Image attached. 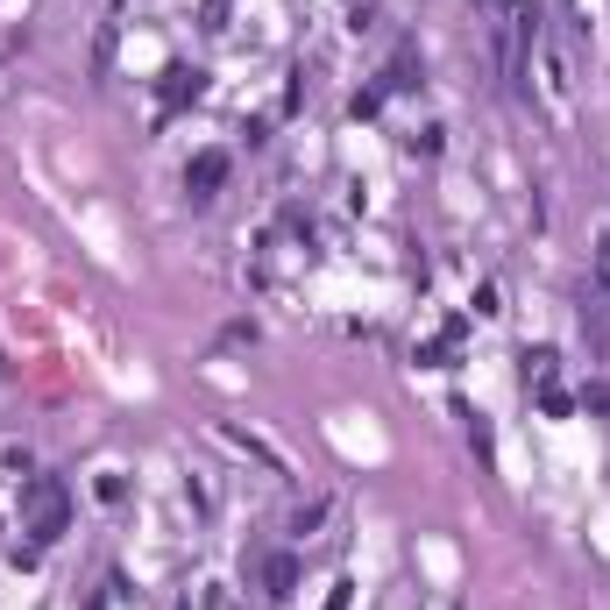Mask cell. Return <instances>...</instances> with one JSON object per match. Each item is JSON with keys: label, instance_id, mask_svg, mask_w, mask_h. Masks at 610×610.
Here are the masks:
<instances>
[{"label": "cell", "instance_id": "6da1fadb", "mask_svg": "<svg viewBox=\"0 0 610 610\" xmlns=\"http://www.w3.org/2000/svg\"><path fill=\"white\" fill-rule=\"evenodd\" d=\"M22 511H29V540L50 547V540H64V525H71V490L57 476H29L22 483Z\"/></svg>", "mask_w": 610, "mask_h": 610}, {"label": "cell", "instance_id": "7a4b0ae2", "mask_svg": "<svg viewBox=\"0 0 610 610\" xmlns=\"http://www.w3.org/2000/svg\"><path fill=\"white\" fill-rule=\"evenodd\" d=\"M213 433L227 440V447H235V454H249V462H263L270 476H291V462H284V447H270L256 426H235V419H213Z\"/></svg>", "mask_w": 610, "mask_h": 610}, {"label": "cell", "instance_id": "3957f363", "mask_svg": "<svg viewBox=\"0 0 610 610\" xmlns=\"http://www.w3.org/2000/svg\"><path fill=\"white\" fill-rule=\"evenodd\" d=\"M220 178H227V149H199V157L185 164V192H192L199 206L220 192Z\"/></svg>", "mask_w": 610, "mask_h": 610}, {"label": "cell", "instance_id": "277c9868", "mask_svg": "<svg viewBox=\"0 0 610 610\" xmlns=\"http://www.w3.org/2000/svg\"><path fill=\"white\" fill-rule=\"evenodd\" d=\"M589 305L596 320H610V220L596 227V249H589Z\"/></svg>", "mask_w": 610, "mask_h": 610}, {"label": "cell", "instance_id": "5b68a950", "mask_svg": "<svg viewBox=\"0 0 610 610\" xmlns=\"http://www.w3.org/2000/svg\"><path fill=\"white\" fill-rule=\"evenodd\" d=\"M199 93H206V71H185V64H171V71H164V107L199 100Z\"/></svg>", "mask_w": 610, "mask_h": 610}, {"label": "cell", "instance_id": "8992f818", "mask_svg": "<svg viewBox=\"0 0 610 610\" xmlns=\"http://www.w3.org/2000/svg\"><path fill=\"white\" fill-rule=\"evenodd\" d=\"M469 447L483 454V469H497V433H490V419H483V412L469 419Z\"/></svg>", "mask_w": 610, "mask_h": 610}, {"label": "cell", "instance_id": "52a82bcc", "mask_svg": "<svg viewBox=\"0 0 610 610\" xmlns=\"http://www.w3.org/2000/svg\"><path fill=\"white\" fill-rule=\"evenodd\" d=\"M291 582H298V561L277 554V561H270V596H291Z\"/></svg>", "mask_w": 610, "mask_h": 610}, {"label": "cell", "instance_id": "ba28073f", "mask_svg": "<svg viewBox=\"0 0 610 610\" xmlns=\"http://www.w3.org/2000/svg\"><path fill=\"white\" fill-rule=\"evenodd\" d=\"M525 376H554V348H525Z\"/></svg>", "mask_w": 610, "mask_h": 610}, {"label": "cell", "instance_id": "9c48e42d", "mask_svg": "<svg viewBox=\"0 0 610 610\" xmlns=\"http://www.w3.org/2000/svg\"><path fill=\"white\" fill-rule=\"evenodd\" d=\"M327 511H334V504H327V497H320V504H305V511H298V518H291V532H313V525H320V518H327Z\"/></svg>", "mask_w": 610, "mask_h": 610}, {"label": "cell", "instance_id": "30bf717a", "mask_svg": "<svg viewBox=\"0 0 610 610\" xmlns=\"http://www.w3.org/2000/svg\"><path fill=\"white\" fill-rule=\"evenodd\" d=\"M348 596H355V582H334V596H327V610H348Z\"/></svg>", "mask_w": 610, "mask_h": 610}]
</instances>
